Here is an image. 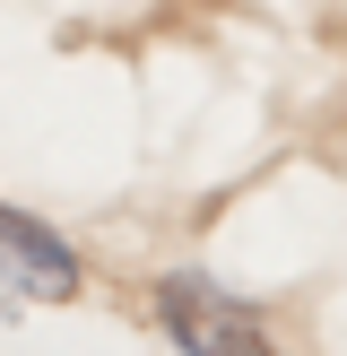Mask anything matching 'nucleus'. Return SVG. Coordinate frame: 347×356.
<instances>
[{"label": "nucleus", "mask_w": 347, "mask_h": 356, "mask_svg": "<svg viewBox=\"0 0 347 356\" xmlns=\"http://www.w3.org/2000/svg\"><path fill=\"white\" fill-rule=\"evenodd\" d=\"M156 330L183 356H269V330L243 296H226L200 270H165L156 278Z\"/></svg>", "instance_id": "obj_1"}, {"label": "nucleus", "mask_w": 347, "mask_h": 356, "mask_svg": "<svg viewBox=\"0 0 347 356\" xmlns=\"http://www.w3.org/2000/svg\"><path fill=\"white\" fill-rule=\"evenodd\" d=\"M0 296H17V305L78 296V252L61 243V226H44L35 209H9V200H0Z\"/></svg>", "instance_id": "obj_2"}]
</instances>
